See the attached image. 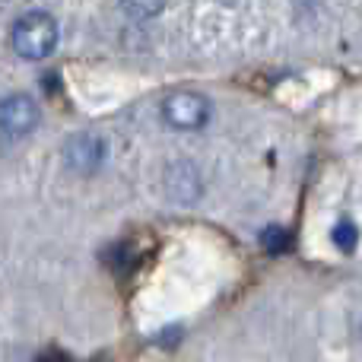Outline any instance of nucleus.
Returning a JSON list of instances; mask_svg holds the SVG:
<instances>
[{"mask_svg": "<svg viewBox=\"0 0 362 362\" xmlns=\"http://www.w3.org/2000/svg\"><path fill=\"white\" fill-rule=\"evenodd\" d=\"M10 45L25 61H45L57 48V23L48 13H25L13 23Z\"/></svg>", "mask_w": 362, "mask_h": 362, "instance_id": "f257e3e1", "label": "nucleus"}, {"mask_svg": "<svg viewBox=\"0 0 362 362\" xmlns=\"http://www.w3.org/2000/svg\"><path fill=\"white\" fill-rule=\"evenodd\" d=\"M163 118L169 127H178V131H197L210 121V99L200 93H172L169 99L163 102Z\"/></svg>", "mask_w": 362, "mask_h": 362, "instance_id": "f03ea898", "label": "nucleus"}, {"mask_svg": "<svg viewBox=\"0 0 362 362\" xmlns=\"http://www.w3.org/2000/svg\"><path fill=\"white\" fill-rule=\"evenodd\" d=\"M38 118H42V108H38V102L25 93L6 95L4 105H0V127H4L6 140L29 137V134L38 127Z\"/></svg>", "mask_w": 362, "mask_h": 362, "instance_id": "7ed1b4c3", "label": "nucleus"}, {"mask_svg": "<svg viewBox=\"0 0 362 362\" xmlns=\"http://www.w3.org/2000/svg\"><path fill=\"white\" fill-rule=\"evenodd\" d=\"M64 153H67V163L74 165L76 172H93V169H99L102 159H105V144H102L99 137H93V134H76Z\"/></svg>", "mask_w": 362, "mask_h": 362, "instance_id": "20e7f679", "label": "nucleus"}, {"mask_svg": "<svg viewBox=\"0 0 362 362\" xmlns=\"http://www.w3.org/2000/svg\"><path fill=\"white\" fill-rule=\"evenodd\" d=\"M121 6L131 19H153L165 10V0H121Z\"/></svg>", "mask_w": 362, "mask_h": 362, "instance_id": "39448f33", "label": "nucleus"}, {"mask_svg": "<svg viewBox=\"0 0 362 362\" xmlns=\"http://www.w3.org/2000/svg\"><path fill=\"white\" fill-rule=\"evenodd\" d=\"M334 242H337V248L340 251H353L356 248V238H359V232H356V226L350 223V219H340L337 226H334Z\"/></svg>", "mask_w": 362, "mask_h": 362, "instance_id": "423d86ee", "label": "nucleus"}]
</instances>
